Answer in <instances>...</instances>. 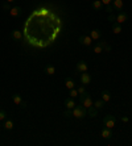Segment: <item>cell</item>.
Returning <instances> with one entry per match:
<instances>
[{"label": "cell", "mask_w": 132, "mask_h": 146, "mask_svg": "<svg viewBox=\"0 0 132 146\" xmlns=\"http://www.w3.org/2000/svg\"><path fill=\"white\" fill-rule=\"evenodd\" d=\"M23 13V9H21V7H12L11 8V11H9V15L12 17H19L20 15Z\"/></svg>", "instance_id": "obj_8"}, {"label": "cell", "mask_w": 132, "mask_h": 146, "mask_svg": "<svg viewBox=\"0 0 132 146\" xmlns=\"http://www.w3.org/2000/svg\"><path fill=\"white\" fill-rule=\"evenodd\" d=\"M90 37L93 38V40H99V38L102 37V32L99 31V29H93V31L90 32Z\"/></svg>", "instance_id": "obj_12"}, {"label": "cell", "mask_w": 132, "mask_h": 146, "mask_svg": "<svg viewBox=\"0 0 132 146\" xmlns=\"http://www.w3.org/2000/svg\"><path fill=\"white\" fill-rule=\"evenodd\" d=\"M11 38H13V40H17V41H21L23 40V33L17 29H15V31L11 32Z\"/></svg>", "instance_id": "obj_10"}, {"label": "cell", "mask_w": 132, "mask_h": 146, "mask_svg": "<svg viewBox=\"0 0 132 146\" xmlns=\"http://www.w3.org/2000/svg\"><path fill=\"white\" fill-rule=\"evenodd\" d=\"M45 72L48 75H53L54 72H56V67H54L53 65H46L45 66Z\"/></svg>", "instance_id": "obj_21"}, {"label": "cell", "mask_w": 132, "mask_h": 146, "mask_svg": "<svg viewBox=\"0 0 132 146\" xmlns=\"http://www.w3.org/2000/svg\"><path fill=\"white\" fill-rule=\"evenodd\" d=\"M106 12H107L108 15L114 12V7H112V4H108V5H106Z\"/></svg>", "instance_id": "obj_28"}, {"label": "cell", "mask_w": 132, "mask_h": 146, "mask_svg": "<svg viewBox=\"0 0 132 146\" xmlns=\"http://www.w3.org/2000/svg\"><path fill=\"white\" fill-rule=\"evenodd\" d=\"M102 51H103V48H102L101 45H98V44L95 45V46H94V53H97V54H101Z\"/></svg>", "instance_id": "obj_25"}, {"label": "cell", "mask_w": 132, "mask_h": 146, "mask_svg": "<svg viewBox=\"0 0 132 146\" xmlns=\"http://www.w3.org/2000/svg\"><path fill=\"white\" fill-rule=\"evenodd\" d=\"M112 7H114V11H120L123 8V0H114Z\"/></svg>", "instance_id": "obj_16"}, {"label": "cell", "mask_w": 132, "mask_h": 146, "mask_svg": "<svg viewBox=\"0 0 132 146\" xmlns=\"http://www.w3.org/2000/svg\"><path fill=\"white\" fill-rule=\"evenodd\" d=\"M81 83L83 86H87V84H90V82H91V76L90 74H87V71L85 72H81Z\"/></svg>", "instance_id": "obj_5"}, {"label": "cell", "mask_w": 132, "mask_h": 146, "mask_svg": "<svg viewBox=\"0 0 132 146\" xmlns=\"http://www.w3.org/2000/svg\"><path fill=\"white\" fill-rule=\"evenodd\" d=\"M65 86H66V88L67 90H71V88L75 87V82H74L71 78H66L65 79Z\"/></svg>", "instance_id": "obj_15"}, {"label": "cell", "mask_w": 132, "mask_h": 146, "mask_svg": "<svg viewBox=\"0 0 132 146\" xmlns=\"http://www.w3.org/2000/svg\"><path fill=\"white\" fill-rule=\"evenodd\" d=\"M120 120H122L123 122H128L129 121V119L127 117V116H122V117H120Z\"/></svg>", "instance_id": "obj_34"}, {"label": "cell", "mask_w": 132, "mask_h": 146, "mask_svg": "<svg viewBox=\"0 0 132 146\" xmlns=\"http://www.w3.org/2000/svg\"><path fill=\"white\" fill-rule=\"evenodd\" d=\"M112 32H114L115 34L120 33V32H122V24H119V23H116V21H115L114 24H112Z\"/></svg>", "instance_id": "obj_18"}, {"label": "cell", "mask_w": 132, "mask_h": 146, "mask_svg": "<svg viewBox=\"0 0 132 146\" xmlns=\"http://www.w3.org/2000/svg\"><path fill=\"white\" fill-rule=\"evenodd\" d=\"M102 99H103L106 103H108L110 100H111V94H110V91H107V90H104V91H102Z\"/></svg>", "instance_id": "obj_17"}, {"label": "cell", "mask_w": 132, "mask_h": 146, "mask_svg": "<svg viewBox=\"0 0 132 146\" xmlns=\"http://www.w3.org/2000/svg\"><path fill=\"white\" fill-rule=\"evenodd\" d=\"M77 90H78V94H79V95H82V94H85V92H86V88H85L83 84L81 86V87H78Z\"/></svg>", "instance_id": "obj_30"}, {"label": "cell", "mask_w": 132, "mask_h": 146, "mask_svg": "<svg viewBox=\"0 0 132 146\" xmlns=\"http://www.w3.org/2000/svg\"><path fill=\"white\" fill-rule=\"evenodd\" d=\"M127 20H128V15L125 12H119V15H116V23H119V24H123Z\"/></svg>", "instance_id": "obj_7"}, {"label": "cell", "mask_w": 132, "mask_h": 146, "mask_svg": "<svg viewBox=\"0 0 132 146\" xmlns=\"http://www.w3.org/2000/svg\"><path fill=\"white\" fill-rule=\"evenodd\" d=\"M63 116H65V117H71V116H73V109L66 108V111L63 112Z\"/></svg>", "instance_id": "obj_26"}, {"label": "cell", "mask_w": 132, "mask_h": 146, "mask_svg": "<svg viewBox=\"0 0 132 146\" xmlns=\"http://www.w3.org/2000/svg\"><path fill=\"white\" fill-rule=\"evenodd\" d=\"M115 20H116V16H115L114 13L108 15V21H110V23H115Z\"/></svg>", "instance_id": "obj_31"}, {"label": "cell", "mask_w": 132, "mask_h": 146, "mask_svg": "<svg viewBox=\"0 0 132 146\" xmlns=\"http://www.w3.org/2000/svg\"><path fill=\"white\" fill-rule=\"evenodd\" d=\"M98 115V109L95 108L94 106L90 107V108H87V116H90L91 119H94V117H97Z\"/></svg>", "instance_id": "obj_13"}, {"label": "cell", "mask_w": 132, "mask_h": 146, "mask_svg": "<svg viewBox=\"0 0 132 146\" xmlns=\"http://www.w3.org/2000/svg\"><path fill=\"white\" fill-rule=\"evenodd\" d=\"M1 7H3V9H5V11H11V8H12L8 1H4V3L1 4Z\"/></svg>", "instance_id": "obj_27"}, {"label": "cell", "mask_w": 132, "mask_h": 146, "mask_svg": "<svg viewBox=\"0 0 132 146\" xmlns=\"http://www.w3.org/2000/svg\"><path fill=\"white\" fill-rule=\"evenodd\" d=\"M104 104H106V102H104L103 99H98V100L94 103V104H93V106H94L97 109H102L104 107Z\"/></svg>", "instance_id": "obj_19"}, {"label": "cell", "mask_w": 132, "mask_h": 146, "mask_svg": "<svg viewBox=\"0 0 132 146\" xmlns=\"http://www.w3.org/2000/svg\"><path fill=\"white\" fill-rule=\"evenodd\" d=\"M75 71L77 72H85V71H87V63L85 61H79L78 63H77Z\"/></svg>", "instance_id": "obj_6"}, {"label": "cell", "mask_w": 132, "mask_h": 146, "mask_svg": "<svg viewBox=\"0 0 132 146\" xmlns=\"http://www.w3.org/2000/svg\"><path fill=\"white\" fill-rule=\"evenodd\" d=\"M101 1L104 4V5H108V4H112V1H114V0H101Z\"/></svg>", "instance_id": "obj_32"}, {"label": "cell", "mask_w": 132, "mask_h": 146, "mask_svg": "<svg viewBox=\"0 0 132 146\" xmlns=\"http://www.w3.org/2000/svg\"><path fill=\"white\" fill-rule=\"evenodd\" d=\"M5 117H7V113H5V111H4V109H0V121L5 120Z\"/></svg>", "instance_id": "obj_29"}, {"label": "cell", "mask_w": 132, "mask_h": 146, "mask_svg": "<svg viewBox=\"0 0 132 146\" xmlns=\"http://www.w3.org/2000/svg\"><path fill=\"white\" fill-rule=\"evenodd\" d=\"M79 102L85 108H90V107H93V104H94V102H93V99H91L89 92H85V94L79 95Z\"/></svg>", "instance_id": "obj_1"}, {"label": "cell", "mask_w": 132, "mask_h": 146, "mask_svg": "<svg viewBox=\"0 0 132 146\" xmlns=\"http://www.w3.org/2000/svg\"><path fill=\"white\" fill-rule=\"evenodd\" d=\"M101 134H102V137H103L104 139H110V138L112 137V132H111V129H110V128H107V126H104L103 129H102Z\"/></svg>", "instance_id": "obj_9"}, {"label": "cell", "mask_w": 132, "mask_h": 146, "mask_svg": "<svg viewBox=\"0 0 132 146\" xmlns=\"http://www.w3.org/2000/svg\"><path fill=\"white\" fill-rule=\"evenodd\" d=\"M19 107H20L21 109H25V108H27V102H21V104Z\"/></svg>", "instance_id": "obj_33"}, {"label": "cell", "mask_w": 132, "mask_h": 146, "mask_svg": "<svg viewBox=\"0 0 132 146\" xmlns=\"http://www.w3.org/2000/svg\"><path fill=\"white\" fill-rule=\"evenodd\" d=\"M75 106H77V104H75V102H74V99H73V98H67V99H65V107H66L67 109H73Z\"/></svg>", "instance_id": "obj_11"}, {"label": "cell", "mask_w": 132, "mask_h": 146, "mask_svg": "<svg viewBox=\"0 0 132 146\" xmlns=\"http://www.w3.org/2000/svg\"><path fill=\"white\" fill-rule=\"evenodd\" d=\"M98 45H101L102 48H103V50H106V51H111V45L108 44L107 41H104V40H101L99 42H98Z\"/></svg>", "instance_id": "obj_14"}, {"label": "cell", "mask_w": 132, "mask_h": 146, "mask_svg": "<svg viewBox=\"0 0 132 146\" xmlns=\"http://www.w3.org/2000/svg\"><path fill=\"white\" fill-rule=\"evenodd\" d=\"M73 116L77 119H83L87 116V108H85L83 106H75L73 108Z\"/></svg>", "instance_id": "obj_2"}, {"label": "cell", "mask_w": 132, "mask_h": 146, "mask_svg": "<svg viewBox=\"0 0 132 146\" xmlns=\"http://www.w3.org/2000/svg\"><path fill=\"white\" fill-rule=\"evenodd\" d=\"M91 7L94 8L95 11H99L102 7H103V3H102L101 0H94V1H93V4H91Z\"/></svg>", "instance_id": "obj_20"}, {"label": "cell", "mask_w": 132, "mask_h": 146, "mask_svg": "<svg viewBox=\"0 0 132 146\" xmlns=\"http://www.w3.org/2000/svg\"><path fill=\"white\" fill-rule=\"evenodd\" d=\"M3 126H4V129L12 130V129H13V121H12V120H5Z\"/></svg>", "instance_id": "obj_23"}, {"label": "cell", "mask_w": 132, "mask_h": 146, "mask_svg": "<svg viewBox=\"0 0 132 146\" xmlns=\"http://www.w3.org/2000/svg\"><path fill=\"white\" fill-rule=\"evenodd\" d=\"M115 122H116V117L112 115H107V116H104V119H103V124L104 126H107V128H110V129H112L115 126Z\"/></svg>", "instance_id": "obj_3"}, {"label": "cell", "mask_w": 132, "mask_h": 146, "mask_svg": "<svg viewBox=\"0 0 132 146\" xmlns=\"http://www.w3.org/2000/svg\"><path fill=\"white\" fill-rule=\"evenodd\" d=\"M5 1H8V3H12V1H15V0H5Z\"/></svg>", "instance_id": "obj_35"}, {"label": "cell", "mask_w": 132, "mask_h": 146, "mask_svg": "<svg viewBox=\"0 0 132 146\" xmlns=\"http://www.w3.org/2000/svg\"><path fill=\"white\" fill-rule=\"evenodd\" d=\"M69 95H70V98L75 99L77 96L79 95V94H78V90H75V88H71V90H70V92H69Z\"/></svg>", "instance_id": "obj_24"}, {"label": "cell", "mask_w": 132, "mask_h": 146, "mask_svg": "<svg viewBox=\"0 0 132 146\" xmlns=\"http://www.w3.org/2000/svg\"><path fill=\"white\" fill-rule=\"evenodd\" d=\"M78 41H79L81 44L83 45V46H91L93 45V38L90 37V36H81L79 38H78Z\"/></svg>", "instance_id": "obj_4"}, {"label": "cell", "mask_w": 132, "mask_h": 146, "mask_svg": "<svg viewBox=\"0 0 132 146\" xmlns=\"http://www.w3.org/2000/svg\"><path fill=\"white\" fill-rule=\"evenodd\" d=\"M12 100H13V103L16 106H20L21 102H23V99H21V96L19 95V94H13V95H12Z\"/></svg>", "instance_id": "obj_22"}]
</instances>
